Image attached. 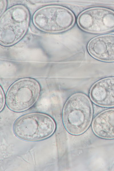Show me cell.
Returning <instances> with one entry per match:
<instances>
[{"mask_svg": "<svg viewBox=\"0 0 114 171\" xmlns=\"http://www.w3.org/2000/svg\"><path fill=\"white\" fill-rule=\"evenodd\" d=\"M93 115L91 103L85 95L80 93L70 97L64 106L62 120L64 127L70 134L79 135L87 131Z\"/></svg>", "mask_w": 114, "mask_h": 171, "instance_id": "6da1fadb", "label": "cell"}, {"mask_svg": "<svg viewBox=\"0 0 114 171\" xmlns=\"http://www.w3.org/2000/svg\"><path fill=\"white\" fill-rule=\"evenodd\" d=\"M56 129L54 121L50 116L39 112L25 114L14 122L13 129L18 138L25 141H37L51 136Z\"/></svg>", "mask_w": 114, "mask_h": 171, "instance_id": "7a4b0ae2", "label": "cell"}, {"mask_svg": "<svg viewBox=\"0 0 114 171\" xmlns=\"http://www.w3.org/2000/svg\"><path fill=\"white\" fill-rule=\"evenodd\" d=\"M30 19L29 11L23 5H14L5 11L0 19L1 44L10 46L21 40L27 31Z\"/></svg>", "mask_w": 114, "mask_h": 171, "instance_id": "3957f363", "label": "cell"}, {"mask_svg": "<svg viewBox=\"0 0 114 171\" xmlns=\"http://www.w3.org/2000/svg\"><path fill=\"white\" fill-rule=\"evenodd\" d=\"M41 90L39 83L34 79L26 78L19 79L11 84L7 91L6 105L13 112L26 111L37 101Z\"/></svg>", "mask_w": 114, "mask_h": 171, "instance_id": "277c9868", "label": "cell"}, {"mask_svg": "<svg viewBox=\"0 0 114 171\" xmlns=\"http://www.w3.org/2000/svg\"><path fill=\"white\" fill-rule=\"evenodd\" d=\"M32 21L39 30L54 33L70 28L74 23L75 17L70 10L64 7L48 5L36 11L33 16Z\"/></svg>", "mask_w": 114, "mask_h": 171, "instance_id": "5b68a950", "label": "cell"}, {"mask_svg": "<svg viewBox=\"0 0 114 171\" xmlns=\"http://www.w3.org/2000/svg\"><path fill=\"white\" fill-rule=\"evenodd\" d=\"M77 22L85 31L93 33L107 32L114 29V12L102 7L89 9L80 15Z\"/></svg>", "mask_w": 114, "mask_h": 171, "instance_id": "8992f818", "label": "cell"}, {"mask_svg": "<svg viewBox=\"0 0 114 171\" xmlns=\"http://www.w3.org/2000/svg\"><path fill=\"white\" fill-rule=\"evenodd\" d=\"M87 49L89 54L99 60L114 62V34L96 36L89 42Z\"/></svg>", "mask_w": 114, "mask_h": 171, "instance_id": "52a82bcc", "label": "cell"}, {"mask_svg": "<svg viewBox=\"0 0 114 171\" xmlns=\"http://www.w3.org/2000/svg\"><path fill=\"white\" fill-rule=\"evenodd\" d=\"M90 98L96 105L103 107H114V77L101 79L91 87Z\"/></svg>", "mask_w": 114, "mask_h": 171, "instance_id": "ba28073f", "label": "cell"}, {"mask_svg": "<svg viewBox=\"0 0 114 171\" xmlns=\"http://www.w3.org/2000/svg\"><path fill=\"white\" fill-rule=\"evenodd\" d=\"M92 127L93 133L98 137L114 139V108L106 110L96 116Z\"/></svg>", "mask_w": 114, "mask_h": 171, "instance_id": "9c48e42d", "label": "cell"}, {"mask_svg": "<svg viewBox=\"0 0 114 171\" xmlns=\"http://www.w3.org/2000/svg\"><path fill=\"white\" fill-rule=\"evenodd\" d=\"M0 111L3 110L6 104L5 96L1 87H0Z\"/></svg>", "mask_w": 114, "mask_h": 171, "instance_id": "30bf717a", "label": "cell"}]
</instances>
